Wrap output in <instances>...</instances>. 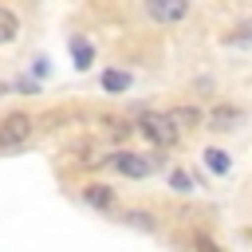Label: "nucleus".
<instances>
[{
  "label": "nucleus",
  "instance_id": "nucleus-1",
  "mask_svg": "<svg viewBox=\"0 0 252 252\" xmlns=\"http://www.w3.org/2000/svg\"><path fill=\"white\" fill-rule=\"evenodd\" d=\"M134 130H138L154 150H173V146L181 142V130L169 122L165 110H146V114H138V118H134Z\"/></svg>",
  "mask_w": 252,
  "mask_h": 252
},
{
  "label": "nucleus",
  "instance_id": "nucleus-2",
  "mask_svg": "<svg viewBox=\"0 0 252 252\" xmlns=\"http://www.w3.org/2000/svg\"><path fill=\"white\" fill-rule=\"evenodd\" d=\"M114 173H122V177H130V181H142V177H150L154 173V158H146V154H138V150H114V154H106L102 158Z\"/></svg>",
  "mask_w": 252,
  "mask_h": 252
},
{
  "label": "nucleus",
  "instance_id": "nucleus-3",
  "mask_svg": "<svg viewBox=\"0 0 252 252\" xmlns=\"http://www.w3.org/2000/svg\"><path fill=\"white\" fill-rule=\"evenodd\" d=\"M32 134H35V122H32V114H24V110H12V114H4V118H0V150H16V146L32 142Z\"/></svg>",
  "mask_w": 252,
  "mask_h": 252
},
{
  "label": "nucleus",
  "instance_id": "nucleus-4",
  "mask_svg": "<svg viewBox=\"0 0 252 252\" xmlns=\"http://www.w3.org/2000/svg\"><path fill=\"white\" fill-rule=\"evenodd\" d=\"M79 197H83V205L94 209V213H110V209L118 205V193H114L106 181H87V185L79 189Z\"/></svg>",
  "mask_w": 252,
  "mask_h": 252
},
{
  "label": "nucleus",
  "instance_id": "nucleus-5",
  "mask_svg": "<svg viewBox=\"0 0 252 252\" xmlns=\"http://www.w3.org/2000/svg\"><path fill=\"white\" fill-rule=\"evenodd\" d=\"M146 16L154 24H181L189 16V4L185 0H146Z\"/></svg>",
  "mask_w": 252,
  "mask_h": 252
},
{
  "label": "nucleus",
  "instance_id": "nucleus-6",
  "mask_svg": "<svg viewBox=\"0 0 252 252\" xmlns=\"http://www.w3.org/2000/svg\"><path fill=\"white\" fill-rule=\"evenodd\" d=\"M240 122H244V110L232 106V102H220V106H213V110L205 114V130H217V134H228V130H236Z\"/></svg>",
  "mask_w": 252,
  "mask_h": 252
},
{
  "label": "nucleus",
  "instance_id": "nucleus-7",
  "mask_svg": "<svg viewBox=\"0 0 252 252\" xmlns=\"http://www.w3.org/2000/svg\"><path fill=\"white\" fill-rule=\"evenodd\" d=\"M165 114H169V122H173V126H177L181 134H185V130H197V126L205 122L201 106H189V102H181V106H169Z\"/></svg>",
  "mask_w": 252,
  "mask_h": 252
},
{
  "label": "nucleus",
  "instance_id": "nucleus-8",
  "mask_svg": "<svg viewBox=\"0 0 252 252\" xmlns=\"http://www.w3.org/2000/svg\"><path fill=\"white\" fill-rule=\"evenodd\" d=\"M98 83H102V91H106V94H126V91L134 87V75H130V71H122V67H106V71L98 75Z\"/></svg>",
  "mask_w": 252,
  "mask_h": 252
},
{
  "label": "nucleus",
  "instance_id": "nucleus-9",
  "mask_svg": "<svg viewBox=\"0 0 252 252\" xmlns=\"http://www.w3.org/2000/svg\"><path fill=\"white\" fill-rule=\"evenodd\" d=\"M71 59H75V71H91L94 63V43L87 35H71Z\"/></svg>",
  "mask_w": 252,
  "mask_h": 252
},
{
  "label": "nucleus",
  "instance_id": "nucleus-10",
  "mask_svg": "<svg viewBox=\"0 0 252 252\" xmlns=\"http://www.w3.org/2000/svg\"><path fill=\"white\" fill-rule=\"evenodd\" d=\"M16 39H20V16H16V8L0 4V47H8Z\"/></svg>",
  "mask_w": 252,
  "mask_h": 252
},
{
  "label": "nucleus",
  "instance_id": "nucleus-11",
  "mask_svg": "<svg viewBox=\"0 0 252 252\" xmlns=\"http://www.w3.org/2000/svg\"><path fill=\"white\" fill-rule=\"evenodd\" d=\"M201 158H205V165H209V169H213L217 177H224V173L232 169V158H228V154H224L220 146H209V150H205Z\"/></svg>",
  "mask_w": 252,
  "mask_h": 252
},
{
  "label": "nucleus",
  "instance_id": "nucleus-12",
  "mask_svg": "<svg viewBox=\"0 0 252 252\" xmlns=\"http://www.w3.org/2000/svg\"><path fill=\"white\" fill-rule=\"evenodd\" d=\"M122 220H126L130 228H138V232H154V228H158L154 213H146V209H126V213H122Z\"/></svg>",
  "mask_w": 252,
  "mask_h": 252
},
{
  "label": "nucleus",
  "instance_id": "nucleus-13",
  "mask_svg": "<svg viewBox=\"0 0 252 252\" xmlns=\"http://www.w3.org/2000/svg\"><path fill=\"white\" fill-rule=\"evenodd\" d=\"M165 185H169L173 193H193V189H197V181H193V173H189V169H169Z\"/></svg>",
  "mask_w": 252,
  "mask_h": 252
},
{
  "label": "nucleus",
  "instance_id": "nucleus-14",
  "mask_svg": "<svg viewBox=\"0 0 252 252\" xmlns=\"http://www.w3.org/2000/svg\"><path fill=\"white\" fill-rule=\"evenodd\" d=\"M224 43H228V47H252V20H240V24L224 35Z\"/></svg>",
  "mask_w": 252,
  "mask_h": 252
},
{
  "label": "nucleus",
  "instance_id": "nucleus-15",
  "mask_svg": "<svg viewBox=\"0 0 252 252\" xmlns=\"http://www.w3.org/2000/svg\"><path fill=\"white\" fill-rule=\"evenodd\" d=\"M193 244H197V252H220V244L209 232H193Z\"/></svg>",
  "mask_w": 252,
  "mask_h": 252
},
{
  "label": "nucleus",
  "instance_id": "nucleus-16",
  "mask_svg": "<svg viewBox=\"0 0 252 252\" xmlns=\"http://www.w3.org/2000/svg\"><path fill=\"white\" fill-rule=\"evenodd\" d=\"M47 71H51V63H47V59H35V75H39V79H43V75H47Z\"/></svg>",
  "mask_w": 252,
  "mask_h": 252
}]
</instances>
